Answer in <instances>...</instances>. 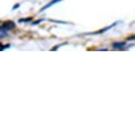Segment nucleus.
Wrapping results in <instances>:
<instances>
[{"label": "nucleus", "mask_w": 135, "mask_h": 135, "mask_svg": "<svg viewBox=\"0 0 135 135\" xmlns=\"http://www.w3.org/2000/svg\"><path fill=\"white\" fill-rule=\"evenodd\" d=\"M5 31H7V29H6L5 27H3V28H0V33H2V32H5Z\"/></svg>", "instance_id": "3"}, {"label": "nucleus", "mask_w": 135, "mask_h": 135, "mask_svg": "<svg viewBox=\"0 0 135 135\" xmlns=\"http://www.w3.org/2000/svg\"><path fill=\"white\" fill-rule=\"evenodd\" d=\"M4 27H5L7 30H9V29H11V28H14L15 25H14V23L12 22V21H7V22H5V24H4Z\"/></svg>", "instance_id": "1"}, {"label": "nucleus", "mask_w": 135, "mask_h": 135, "mask_svg": "<svg viewBox=\"0 0 135 135\" xmlns=\"http://www.w3.org/2000/svg\"><path fill=\"white\" fill-rule=\"evenodd\" d=\"M59 0H54V1H52V2H50V4H49V5H47L45 6V7H43V9H42V11H43V10H45L46 8H48V7H50V6H51L52 5H54V4H56L57 2H58Z\"/></svg>", "instance_id": "2"}]
</instances>
